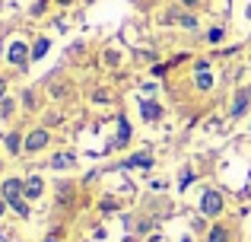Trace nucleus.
<instances>
[{"label":"nucleus","mask_w":251,"mask_h":242,"mask_svg":"<svg viewBox=\"0 0 251 242\" xmlns=\"http://www.w3.org/2000/svg\"><path fill=\"white\" fill-rule=\"evenodd\" d=\"M201 211L207 214V217H216V214L223 211V194L213 191V188H207V191H203V198H201Z\"/></svg>","instance_id":"obj_1"},{"label":"nucleus","mask_w":251,"mask_h":242,"mask_svg":"<svg viewBox=\"0 0 251 242\" xmlns=\"http://www.w3.org/2000/svg\"><path fill=\"white\" fill-rule=\"evenodd\" d=\"M42 147H48V131L38 128V131H32V134L25 137V153H38Z\"/></svg>","instance_id":"obj_2"},{"label":"nucleus","mask_w":251,"mask_h":242,"mask_svg":"<svg viewBox=\"0 0 251 242\" xmlns=\"http://www.w3.org/2000/svg\"><path fill=\"white\" fill-rule=\"evenodd\" d=\"M6 57H10V64L23 67L25 57H29V48H25V42H13V45H10V51H6Z\"/></svg>","instance_id":"obj_3"},{"label":"nucleus","mask_w":251,"mask_h":242,"mask_svg":"<svg viewBox=\"0 0 251 242\" xmlns=\"http://www.w3.org/2000/svg\"><path fill=\"white\" fill-rule=\"evenodd\" d=\"M23 191H25V185H23L19 179H6V182H3V198L10 201V204L23 198Z\"/></svg>","instance_id":"obj_4"},{"label":"nucleus","mask_w":251,"mask_h":242,"mask_svg":"<svg viewBox=\"0 0 251 242\" xmlns=\"http://www.w3.org/2000/svg\"><path fill=\"white\" fill-rule=\"evenodd\" d=\"M248 102H251V86H242L239 93H235V102H232V118H239V115L245 112Z\"/></svg>","instance_id":"obj_5"},{"label":"nucleus","mask_w":251,"mask_h":242,"mask_svg":"<svg viewBox=\"0 0 251 242\" xmlns=\"http://www.w3.org/2000/svg\"><path fill=\"white\" fill-rule=\"evenodd\" d=\"M127 140H130V124H127V118H121V121H118V137H115L111 147H124Z\"/></svg>","instance_id":"obj_6"},{"label":"nucleus","mask_w":251,"mask_h":242,"mask_svg":"<svg viewBox=\"0 0 251 242\" xmlns=\"http://www.w3.org/2000/svg\"><path fill=\"white\" fill-rule=\"evenodd\" d=\"M45 191V185H42V179L38 175H32L29 182H25V198H38V194Z\"/></svg>","instance_id":"obj_7"},{"label":"nucleus","mask_w":251,"mask_h":242,"mask_svg":"<svg viewBox=\"0 0 251 242\" xmlns=\"http://www.w3.org/2000/svg\"><path fill=\"white\" fill-rule=\"evenodd\" d=\"M140 112H143V118H147V121H156L162 115V108L156 106V102H140Z\"/></svg>","instance_id":"obj_8"},{"label":"nucleus","mask_w":251,"mask_h":242,"mask_svg":"<svg viewBox=\"0 0 251 242\" xmlns=\"http://www.w3.org/2000/svg\"><path fill=\"white\" fill-rule=\"evenodd\" d=\"M127 166H140V169H147V166H153V156H150V153H137V156H130V160H127Z\"/></svg>","instance_id":"obj_9"},{"label":"nucleus","mask_w":251,"mask_h":242,"mask_svg":"<svg viewBox=\"0 0 251 242\" xmlns=\"http://www.w3.org/2000/svg\"><path fill=\"white\" fill-rule=\"evenodd\" d=\"M207 242H229V230H226V226H213Z\"/></svg>","instance_id":"obj_10"},{"label":"nucleus","mask_w":251,"mask_h":242,"mask_svg":"<svg viewBox=\"0 0 251 242\" xmlns=\"http://www.w3.org/2000/svg\"><path fill=\"white\" fill-rule=\"evenodd\" d=\"M197 89H210V86H213V77H210L207 74V70H197Z\"/></svg>","instance_id":"obj_11"},{"label":"nucleus","mask_w":251,"mask_h":242,"mask_svg":"<svg viewBox=\"0 0 251 242\" xmlns=\"http://www.w3.org/2000/svg\"><path fill=\"white\" fill-rule=\"evenodd\" d=\"M48 38H38L35 42V48H32V61H38V57H45V51H48Z\"/></svg>","instance_id":"obj_12"},{"label":"nucleus","mask_w":251,"mask_h":242,"mask_svg":"<svg viewBox=\"0 0 251 242\" xmlns=\"http://www.w3.org/2000/svg\"><path fill=\"white\" fill-rule=\"evenodd\" d=\"M70 162H74V156H70V153H57L54 160H51V166H54V169H67Z\"/></svg>","instance_id":"obj_13"},{"label":"nucleus","mask_w":251,"mask_h":242,"mask_svg":"<svg viewBox=\"0 0 251 242\" xmlns=\"http://www.w3.org/2000/svg\"><path fill=\"white\" fill-rule=\"evenodd\" d=\"M19 147H23L19 134H6V150H10V153H19Z\"/></svg>","instance_id":"obj_14"},{"label":"nucleus","mask_w":251,"mask_h":242,"mask_svg":"<svg viewBox=\"0 0 251 242\" xmlns=\"http://www.w3.org/2000/svg\"><path fill=\"white\" fill-rule=\"evenodd\" d=\"M13 207H16V214H23V217H25V214H29V204H25L23 198H19V201H13Z\"/></svg>","instance_id":"obj_15"},{"label":"nucleus","mask_w":251,"mask_h":242,"mask_svg":"<svg viewBox=\"0 0 251 242\" xmlns=\"http://www.w3.org/2000/svg\"><path fill=\"white\" fill-rule=\"evenodd\" d=\"M207 38H210L213 45H216V42H223V29H210V32H207Z\"/></svg>","instance_id":"obj_16"},{"label":"nucleus","mask_w":251,"mask_h":242,"mask_svg":"<svg viewBox=\"0 0 251 242\" xmlns=\"http://www.w3.org/2000/svg\"><path fill=\"white\" fill-rule=\"evenodd\" d=\"M178 23H181L184 29H194V26H197V19H194V16H181V19H178Z\"/></svg>","instance_id":"obj_17"},{"label":"nucleus","mask_w":251,"mask_h":242,"mask_svg":"<svg viewBox=\"0 0 251 242\" xmlns=\"http://www.w3.org/2000/svg\"><path fill=\"white\" fill-rule=\"evenodd\" d=\"M181 3H184V6H197V3H201V0H181Z\"/></svg>","instance_id":"obj_18"},{"label":"nucleus","mask_w":251,"mask_h":242,"mask_svg":"<svg viewBox=\"0 0 251 242\" xmlns=\"http://www.w3.org/2000/svg\"><path fill=\"white\" fill-rule=\"evenodd\" d=\"M3 93H6V83H3V80H0V96H3Z\"/></svg>","instance_id":"obj_19"},{"label":"nucleus","mask_w":251,"mask_h":242,"mask_svg":"<svg viewBox=\"0 0 251 242\" xmlns=\"http://www.w3.org/2000/svg\"><path fill=\"white\" fill-rule=\"evenodd\" d=\"M3 211H6V204H3V201H0V214H3Z\"/></svg>","instance_id":"obj_20"},{"label":"nucleus","mask_w":251,"mask_h":242,"mask_svg":"<svg viewBox=\"0 0 251 242\" xmlns=\"http://www.w3.org/2000/svg\"><path fill=\"white\" fill-rule=\"evenodd\" d=\"M57 3H70V0H57Z\"/></svg>","instance_id":"obj_21"},{"label":"nucleus","mask_w":251,"mask_h":242,"mask_svg":"<svg viewBox=\"0 0 251 242\" xmlns=\"http://www.w3.org/2000/svg\"><path fill=\"white\" fill-rule=\"evenodd\" d=\"M248 19H251V6H248Z\"/></svg>","instance_id":"obj_22"},{"label":"nucleus","mask_w":251,"mask_h":242,"mask_svg":"<svg viewBox=\"0 0 251 242\" xmlns=\"http://www.w3.org/2000/svg\"><path fill=\"white\" fill-rule=\"evenodd\" d=\"M181 242H191V239H181Z\"/></svg>","instance_id":"obj_23"}]
</instances>
